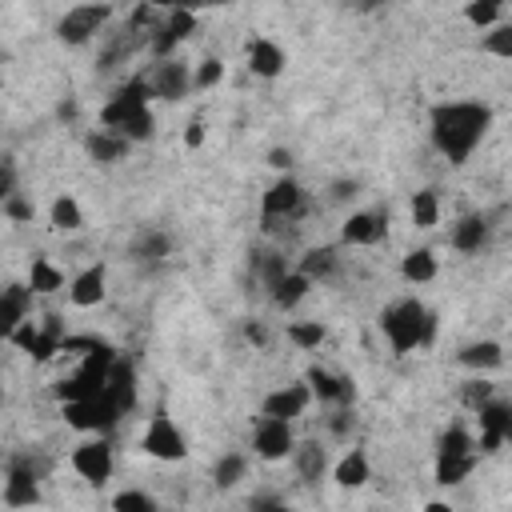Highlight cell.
Segmentation results:
<instances>
[{"label":"cell","instance_id":"cell-1","mask_svg":"<svg viewBox=\"0 0 512 512\" xmlns=\"http://www.w3.org/2000/svg\"><path fill=\"white\" fill-rule=\"evenodd\" d=\"M488 128H492V108L480 100H444V104H432V112H428L432 148L448 164H464L480 148Z\"/></svg>","mask_w":512,"mask_h":512},{"label":"cell","instance_id":"cell-2","mask_svg":"<svg viewBox=\"0 0 512 512\" xmlns=\"http://www.w3.org/2000/svg\"><path fill=\"white\" fill-rule=\"evenodd\" d=\"M100 128L124 136L128 144L152 140L156 116H152V92H148L144 76H136V80H128V84H120L112 92V100L100 108Z\"/></svg>","mask_w":512,"mask_h":512},{"label":"cell","instance_id":"cell-3","mask_svg":"<svg viewBox=\"0 0 512 512\" xmlns=\"http://www.w3.org/2000/svg\"><path fill=\"white\" fill-rule=\"evenodd\" d=\"M380 332H384V340L392 344L396 356L416 352V348H428L436 340V312L428 304H420L416 296L392 300L380 312Z\"/></svg>","mask_w":512,"mask_h":512},{"label":"cell","instance_id":"cell-4","mask_svg":"<svg viewBox=\"0 0 512 512\" xmlns=\"http://www.w3.org/2000/svg\"><path fill=\"white\" fill-rule=\"evenodd\" d=\"M480 452H476V440L464 424H448L436 440V484L452 488V484H464L468 472L476 468Z\"/></svg>","mask_w":512,"mask_h":512},{"label":"cell","instance_id":"cell-5","mask_svg":"<svg viewBox=\"0 0 512 512\" xmlns=\"http://www.w3.org/2000/svg\"><path fill=\"white\" fill-rule=\"evenodd\" d=\"M112 360H116V348H112L108 340H100L92 352H84L80 368H76L72 376H64V380L52 388V392H56V400H60V404H72V400L100 396V392H104V376H108Z\"/></svg>","mask_w":512,"mask_h":512},{"label":"cell","instance_id":"cell-6","mask_svg":"<svg viewBox=\"0 0 512 512\" xmlns=\"http://www.w3.org/2000/svg\"><path fill=\"white\" fill-rule=\"evenodd\" d=\"M304 212H308V192H304V184L292 180V176H280V180L264 192V200H260V228H264V232H280V228L296 224ZM288 232H292V228H288Z\"/></svg>","mask_w":512,"mask_h":512},{"label":"cell","instance_id":"cell-7","mask_svg":"<svg viewBox=\"0 0 512 512\" xmlns=\"http://www.w3.org/2000/svg\"><path fill=\"white\" fill-rule=\"evenodd\" d=\"M64 424L76 428V432H84V436H108L120 424V408L100 392V396L64 404Z\"/></svg>","mask_w":512,"mask_h":512},{"label":"cell","instance_id":"cell-8","mask_svg":"<svg viewBox=\"0 0 512 512\" xmlns=\"http://www.w3.org/2000/svg\"><path fill=\"white\" fill-rule=\"evenodd\" d=\"M108 20H112V4H76V8H68V12L56 20V36H60L64 44L80 48V44L96 40Z\"/></svg>","mask_w":512,"mask_h":512},{"label":"cell","instance_id":"cell-9","mask_svg":"<svg viewBox=\"0 0 512 512\" xmlns=\"http://www.w3.org/2000/svg\"><path fill=\"white\" fill-rule=\"evenodd\" d=\"M140 448H144V456L164 460V464H176V460L188 456L184 432L176 428V420H172L168 412H156V416L148 420V428H144V436H140Z\"/></svg>","mask_w":512,"mask_h":512},{"label":"cell","instance_id":"cell-10","mask_svg":"<svg viewBox=\"0 0 512 512\" xmlns=\"http://www.w3.org/2000/svg\"><path fill=\"white\" fill-rule=\"evenodd\" d=\"M40 476H44V468L36 464V456H12L8 472H4V504L8 508L40 504Z\"/></svg>","mask_w":512,"mask_h":512},{"label":"cell","instance_id":"cell-11","mask_svg":"<svg viewBox=\"0 0 512 512\" xmlns=\"http://www.w3.org/2000/svg\"><path fill=\"white\" fill-rule=\"evenodd\" d=\"M144 84H148L152 100L176 104V100H184V96L192 92V68H188L184 60L168 56V60H156V64H152V72L144 76Z\"/></svg>","mask_w":512,"mask_h":512},{"label":"cell","instance_id":"cell-12","mask_svg":"<svg viewBox=\"0 0 512 512\" xmlns=\"http://www.w3.org/2000/svg\"><path fill=\"white\" fill-rule=\"evenodd\" d=\"M12 344L20 352H28L32 360H52L64 344V332H60V320L56 316H44L40 324L36 320H24L16 332H12Z\"/></svg>","mask_w":512,"mask_h":512},{"label":"cell","instance_id":"cell-13","mask_svg":"<svg viewBox=\"0 0 512 512\" xmlns=\"http://www.w3.org/2000/svg\"><path fill=\"white\" fill-rule=\"evenodd\" d=\"M72 468H76V476L88 480L92 488L108 484V476H112V444H108L104 436L80 440V444L72 448Z\"/></svg>","mask_w":512,"mask_h":512},{"label":"cell","instance_id":"cell-14","mask_svg":"<svg viewBox=\"0 0 512 512\" xmlns=\"http://www.w3.org/2000/svg\"><path fill=\"white\" fill-rule=\"evenodd\" d=\"M476 420H480L476 452L492 456V452H500V448L512 440V404H508V400H488V404L476 412Z\"/></svg>","mask_w":512,"mask_h":512},{"label":"cell","instance_id":"cell-15","mask_svg":"<svg viewBox=\"0 0 512 512\" xmlns=\"http://www.w3.org/2000/svg\"><path fill=\"white\" fill-rule=\"evenodd\" d=\"M192 32H196V12H188V8H164V20H160V28H156L148 52H152L156 60H168Z\"/></svg>","mask_w":512,"mask_h":512},{"label":"cell","instance_id":"cell-16","mask_svg":"<svg viewBox=\"0 0 512 512\" xmlns=\"http://www.w3.org/2000/svg\"><path fill=\"white\" fill-rule=\"evenodd\" d=\"M388 236V208H360L340 224V240L352 248H372Z\"/></svg>","mask_w":512,"mask_h":512},{"label":"cell","instance_id":"cell-17","mask_svg":"<svg viewBox=\"0 0 512 512\" xmlns=\"http://www.w3.org/2000/svg\"><path fill=\"white\" fill-rule=\"evenodd\" d=\"M252 448L260 460H288L292 448H296V432L288 420H268L260 416L256 428H252Z\"/></svg>","mask_w":512,"mask_h":512},{"label":"cell","instance_id":"cell-18","mask_svg":"<svg viewBox=\"0 0 512 512\" xmlns=\"http://www.w3.org/2000/svg\"><path fill=\"white\" fill-rule=\"evenodd\" d=\"M304 384H308L312 400L332 404V408H352V400H356V384H352L348 376H332V372L320 368V364H312V368L304 372Z\"/></svg>","mask_w":512,"mask_h":512},{"label":"cell","instance_id":"cell-19","mask_svg":"<svg viewBox=\"0 0 512 512\" xmlns=\"http://www.w3.org/2000/svg\"><path fill=\"white\" fill-rule=\"evenodd\" d=\"M104 396L120 408V416H128V412L136 408V400H140L136 364H132L128 356H120V352H116V360H112V368H108V376H104Z\"/></svg>","mask_w":512,"mask_h":512},{"label":"cell","instance_id":"cell-20","mask_svg":"<svg viewBox=\"0 0 512 512\" xmlns=\"http://www.w3.org/2000/svg\"><path fill=\"white\" fill-rule=\"evenodd\" d=\"M312 404V392H308V384L300 380V384H284V388H272L264 400H260V416H268V420H296V416H304V408Z\"/></svg>","mask_w":512,"mask_h":512},{"label":"cell","instance_id":"cell-21","mask_svg":"<svg viewBox=\"0 0 512 512\" xmlns=\"http://www.w3.org/2000/svg\"><path fill=\"white\" fill-rule=\"evenodd\" d=\"M28 312H32V288L20 280L4 284L0 288V340H12V332L28 320Z\"/></svg>","mask_w":512,"mask_h":512},{"label":"cell","instance_id":"cell-22","mask_svg":"<svg viewBox=\"0 0 512 512\" xmlns=\"http://www.w3.org/2000/svg\"><path fill=\"white\" fill-rule=\"evenodd\" d=\"M488 236H492V220H488L484 212H464V216L452 224L448 244H452L456 252H480V248L488 244Z\"/></svg>","mask_w":512,"mask_h":512},{"label":"cell","instance_id":"cell-23","mask_svg":"<svg viewBox=\"0 0 512 512\" xmlns=\"http://www.w3.org/2000/svg\"><path fill=\"white\" fill-rule=\"evenodd\" d=\"M104 296H108V268H104V264H88V268L76 272L72 284H68V300H72L76 308H92V304H100Z\"/></svg>","mask_w":512,"mask_h":512},{"label":"cell","instance_id":"cell-24","mask_svg":"<svg viewBox=\"0 0 512 512\" xmlns=\"http://www.w3.org/2000/svg\"><path fill=\"white\" fill-rule=\"evenodd\" d=\"M284 64H288V56H284V48H280L276 40H268V36L248 40V68H252V76L276 80V76L284 72Z\"/></svg>","mask_w":512,"mask_h":512},{"label":"cell","instance_id":"cell-25","mask_svg":"<svg viewBox=\"0 0 512 512\" xmlns=\"http://www.w3.org/2000/svg\"><path fill=\"white\" fill-rule=\"evenodd\" d=\"M292 468H296V476L304 480V484H320L324 476H328V448H320L316 440H296V448H292Z\"/></svg>","mask_w":512,"mask_h":512},{"label":"cell","instance_id":"cell-26","mask_svg":"<svg viewBox=\"0 0 512 512\" xmlns=\"http://www.w3.org/2000/svg\"><path fill=\"white\" fill-rule=\"evenodd\" d=\"M128 148H132V144H128L124 136L104 132V128H96V132L84 136V152H88L92 164H120V160L128 156Z\"/></svg>","mask_w":512,"mask_h":512},{"label":"cell","instance_id":"cell-27","mask_svg":"<svg viewBox=\"0 0 512 512\" xmlns=\"http://www.w3.org/2000/svg\"><path fill=\"white\" fill-rule=\"evenodd\" d=\"M456 360L472 372H496V368H504V344L500 340H472L456 352Z\"/></svg>","mask_w":512,"mask_h":512},{"label":"cell","instance_id":"cell-28","mask_svg":"<svg viewBox=\"0 0 512 512\" xmlns=\"http://www.w3.org/2000/svg\"><path fill=\"white\" fill-rule=\"evenodd\" d=\"M168 252H172V240H168V232H160V228L140 232V236L132 240V248H128V256H132L136 264H144V268H160Z\"/></svg>","mask_w":512,"mask_h":512},{"label":"cell","instance_id":"cell-29","mask_svg":"<svg viewBox=\"0 0 512 512\" xmlns=\"http://www.w3.org/2000/svg\"><path fill=\"white\" fill-rule=\"evenodd\" d=\"M372 476V464H368V452L364 448H348L336 464H332V480L340 488H364Z\"/></svg>","mask_w":512,"mask_h":512},{"label":"cell","instance_id":"cell-30","mask_svg":"<svg viewBox=\"0 0 512 512\" xmlns=\"http://www.w3.org/2000/svg\"><path fill=\"white\" fill-rule=\"evenodd\" d=\"M336 264H340L336 248H332V244H320V248H308V252L300 256L296 272H300L308 284H316V280H332V276H336Z\"/></svg>","mask_w":512,"mask_h":512},{"label":"cell","instance_id":"cell-31","mask_svg":"<svg viewBox=\"0 0 512 512\" xmlns=\"http://www.w3.org/2000/svg\"><path fill=\"white\" fill-rule=\"evenodd\" d=\"M308 288H312V284H308V280H304L296 268H288V272H284V276H280V280L268 288V296H272V304H276V308L292 312V308H296V304L308 296Z\"/></svg>","mask_w":512,"mask_h":512},{"label":"cell","instance_id":"cell-32","mask_svg":"<svg viewBox=\"0 0 512 512\" xmlns=\"http://www.w3.org/2000/svg\"><path fill=\"white\" fill-rule=\"evenodd\" d=\"M24 284L32 288V296H52V292L64 288V272H60L48 256H36L32 268H28V280H24Z\"/></svg>","mask_w":512,"mask_h":512},{"label":"cell","instance_id":"cell-33","mask_svg":"<svg viewBox=\"0 0 512 512\" xmlns=\"http://www.w3.org/2000/svg\"><path fill=\"white\" fill-rule=\"evenodd\" d=\"M436 272H440V264H436V252L432 248H416V252H408L400 260V276L408 284H428V280H436Z\"/></svg>","mask_w":512,"mask_h":512},{"label":"cell","instance_id":"cell-34","mask_svg":"<svg viewBox=\"0 0 512 512\" xmlns=\"http://www.w3.org/2000/svg\"><path fill=\"white\" fill-rule=\"evenodd\" d=\"M48 224H52L56 232H80V228H84V212H80L76 196L60 192V196L52 200V208H48Z\"/></svg>","mask_w":512,"mask_h":512},{"label":"cell","instance_id":"cell-35","mask_svg":"<svg viewBox=\"0 0 512 512\" xmlns=\"http://www.w3.org/2000/svg\"><path fill=\"white\" fill-rule=\"evenodd\" d=\"M408 216H412L416 228H436L440 224V196H436V188H420L412 196V204H408Z\"/></svg>","mask_w":512,"mask_h":512},{"label":"cell","instance_id":"cell-36","mask_svg":"<svg viewBox=\"0 0 512 512\" xmlns=\"http://www.w3.org/2000/svg\"><path fill=\"white\" fill-rule=\"evenodd\" d=\"M252 272H256V280L264 284V288H272L284 272H288V260L280 256V252H272V248H260V252H252Z\"/></svg>","mask_w":512,"mask_h":512},{"label":"cell","instance_id":"cell-37","mask_svg":"<svg viewBox=\"0 0 512 512\" xmlns=\"http://www.w3.org/2000/svg\"><path fill=\"white\" fill-rule=\"evenodd\" d=\"M244 472H248V456L224 452V456L216 460V468H212V484H216V488H236V484L244 480Z\"/></svg>","mask_w":512,"mask_h":512},{"label":"cell","instance_id":"cell-38","mask_svg":"<svg viewBox=\"0 0 512 512\" xmlns=\"http://www.w3.org/2000/svg\"><path fill=\"white\" fill-rule=\"evenodd\" d=\"M464 20L476 28H496V24H504V4L500 0H468Z\"/></svg>","mask_w":512,"mask_h":512},{"label":"cell","instance_id":"cell-39","mask_svg":"<svg viewBox=\"0 0 512 512\" xmlns=\"http://www.w3.org/2000/svg\"><path fill=\"white\" fill-rule=\"evenodd\" d=\"M324 324L320 320H292L288 324V340L296 344V348H304V352H312V348H320L324 344Z\"/></svg>","mask_w":512,"mask_h":512},{"label":"cell","instance_id":"cell-40","mask_svg":"<svg viewBox=\"0 0 512 512\" xmlns=\"http://www.w3.org/2000/svg\"><path fill=\"white\" fill-rule=\"evenodd\" d=\"M112 512H160V504L144 488H124L112 496Z\"/></svg>","mask_w":512,"mask_h":512},{"label":"cell","instance_id":"cell-41","mask_svg":"<svg viewBox=\"0 0 512 512\" xmlns=\"http://www.w3.org/2000/svg\"><path fill=\"white\" fill-rule=\"evenodd\" d=\"M460 400H464V408L480 412L488 400H496V384H492V380H484V376H476V380H468V384L460 388Z\"/></svg>","mask_w":512,"mask_h":512},{"label":"cell","instance_id":"cell-42","mask_svg":"<svg viewBox=\"0 0 512 512\" xmlns=\"http://www.w3.org/2000/svg\"><path fill=\"white\" fill-rule=\"evenodd\" d=\"M224 80V64L216 60V56H208V60H200L196 64V72H192V88H200V92H208V88H216Z\"/></svg>","mask_w":512,"mask_h":512},{"label":"cell","instance_id":"cell-43","mask_svg":"<svg viewBox=\"0 0 512 512\" xmlns=\"http://www.w3.org/2000/svg\"><path fill=\"white\" fill-rule=\"evenodd\" d=\"M480 48L492 52V56H504V60H508V56H512V24H496V28L480 40Z\"/></svg>","mask_w":512,"mask_h":512},{"label":"cell","instance_id":"cell-44","mask_svg":"<svg viewBox=\"0 0 512 512\" xmlns=\"http://www.w3.org/2000/svg\"><path fill=\"white\" fill-rule=\"evenodd\" d=\"M0 212H4L8 220H16V224H28V220L36 216V204H32V200H24L20 192H12V196L0 204Z\"/></svg>","mask_w":512,"mask_h":512},{"label":"cell","instance_id":"cell-45","mask_svg":"<svg viewBox=\"0 0 512 512\" xmlns=\"http://www.w3.org/2000/svg\"><path fill=\"white\" fill-rule=\"evenodd\" d=\"M12 192H16V168H12L8 156H0V204H4Z\"/></svg>","mask_w":512,"mask_h":512},{"label":"cell","instance_id":"cell-46","mask_svg":"<svg viewBox=\"0 0 512 512\" xmlns=\"http://www.w3.org/2000/svg\"><path fill=\"white\" fill-rule=\"evenodd\" d=\"M244 340L256 344V348H264L268 344V324L264 320H244Z\"/></svg>","mask_w":512,"mask_h":512},{"label":"cell","instance_id":"cell-47","mask_svg":"<svg viewBox=\"0 0 512 512\" xmlns=\"http://www.w3.org/2000/svg\"><path fill=\"white\" fill-rule=\"evenodd\" d=\"M252 512H292V504L280 496H252Z\"/></svg>","mask_w":512,"mask_h":512},{"label":"cell","instance_id":"cell-48","mask_svg":"<svg viewBox=\"0 0 512 512\" xmlns=\"http://www.w3.org/2000/svg\"><path fill=\"white\" fill-rule=\"evenodd\" d=\"M328 428H332L336 436H344V432L352 428V408H336V412H332V420H328Z\"/></svg>","mask_w":512,"mask_h":512},{"label":"cell","instance_id":"cell-49","mask_svg":"<svg viewBox=\"0 0 512 512\" xmlns=\"http://www.w3.org/2000/svg\"><path fill=\"white\" fill-rule=\"evenodd\" d=\"M356 188H360L356 180H336V184H332V200H336V204H344V200H352V196H356Z\"/></svg>","mask_w":512,"mask_h":512},{"label":"cell","instance_id":"cell-50","mask_svg":"<svg viewBox=\"0 0 512 512\" xmlns=\"http://www.w3.org/2000/svg\"><path fill=\"white\" fill-rule=\"evenodd\" d=\"M268 164L280 168V172L288 176V168H292V152H288V148H272V152H268Z\"/></svg>","mask_w":512,"mask_h":512},{"label":"cell","instance_id":"cell-51","mask_svg":"<svg viewBox=\"0 0 512 512\" xmlns=\"http://www.w3.org/2000/svg\"><path fill=\"white\" fill-rule=\"evenodd\" d=\"M184 144H188V148H200V144H204V124H200V120H192V124L184 128Z\"/></svg>","mask_w":512,"mask_h":512},{"label":"cell","instance_id":"cell-52","mask_svg":"<svg viewBox=\"0 0 512 512\" xmlns=\"http://www.w3.org/2000/svg\"><path fill=\"white\" fill-rule=\"evenodd\" d=\"M424 512H456V508H452L448 500H428V504H424Z\"/></svg>","mask_w":512,"mask_h":512},{"label":"cell","instance_id":"cell-53","mask_svg":"<svg viewBox=\"0 0 512 512\" xmlns=\"http://www.w3.org/2000/svg\"><path fill=\"white\" fill-rule=\"evenodd\" d=\"M0 84H4V72H0Z\"/></svg>","mask_w":512,"mask_h":512},{"label":"cell","instance_id":"cell-54","mask_svg":"<svg viewBox=\"0 0 512 512\" xmlns=\"http://www.w3.org/2000/svg\"><path fill=\"white\" fill-rule=\"evenodd\" d=\"M0 400H4V392H0Z\"/></svg>","mask_w":512,"mask_h":512}]
</instances>
